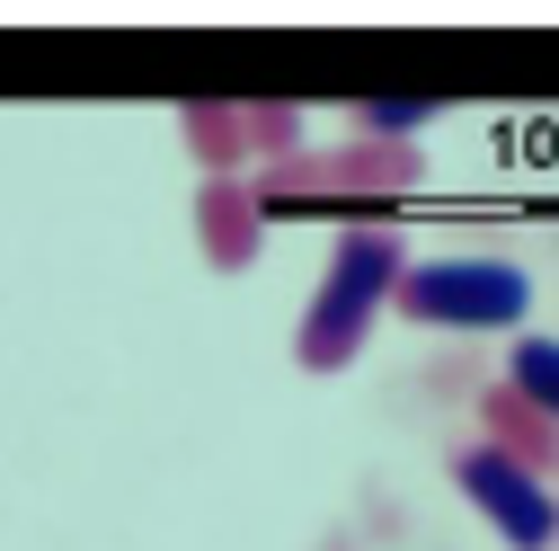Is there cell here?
Returning a JSON list of instances; mask_svg holds the SVG:
<instances>
[{"label":"cell","mask_w":559,"mask_h":551,"mask_svg":"<svg viewBox=\"0 0 559 551\" xmlns=\"http://www.w3.org/2000/svg\"><path fill=\"white\" fill-rule=\"evenodd\" d=\"M524 303H533V276L515 258H427L391 294V312L427 320V329H515Z\"/></svg>","instance_id":"obj_2"},{"label":"cell","mask_w":559,"mask_h":551,"mask_svg":"<svg viewBox=\"0 0 559 551\" xmlns=\"http://www.w3.org/2000/svg\"><path fill=\"white\" fill-rule=\"evenodd\" d=\"M400 276H408L400 232H346L329 276H320V294H311V312H302V329H294V356L311 374H337L373 338V312L400 294Z\"/></svg>","instance_id":"obj_1"},{"label":"cell","mask_w":559,"mask_h":551,"mask_svg":"<svg viewBox=\"0 0 559 551\" xmlns=\"http://www.w3.org/2000/svg\"><path fill=\"white\" fill-rule=\"evenodd\" d=\"M178 133H187V152L204 161V178H240V161H249V125H240V107L195 98V107L178 116Z\"/></svg>","instance_id":"obj_6"},{"label":"cell","mask_w":559,"mask_h":551,"mask_svg":"<svg viewBox=\"0 0 559 551\" xmlns=\"http://www.w3.org/2000/svg\"><path fill=\"white\" fill-rule=\"evenodd\" d=\"M453 480H462V499L498 525L515 551H550V542H559V499H550V480L524 471V462H507L498 445H471V454L453 462Z\"/></svg>","instance_id":"obj_3"},{"label":"cell","mask_w":559,"mask_h":551,"mask_svg":"<svg viewBox=\"0 0 559 551\" xmlns=\"http://www.w3.org/2000/svg\"><path fill=\"white\" fill-rule=\"evenodd\" d=\"M479 427H488V445H498L507 462H524V471H550V462H559V427L542 419L533 400H515L507 383L479 391Z\"/></svg>","instance_id":"obj_5"},{"label":"cell","mask_w":559,"mask_h":551,"mask_svg":"<svg viewBox=\"0 0 559 551\" xmlns=\"http://www.w3.org/2000/svg\"><path fill=\"white\" fill-rule=\"evenodd\" d=\"M356 125H365V143H400V133L427 125V107L417 98H373V107H356Z\"/></svg>","instance_id":"obj_9"},{"label":"cell","mask_w":559,"mask_h":551,"mask_svg":"<svg viewBox=\"0 0 559 551\" xmlns=\"http://www.w3.org/2000/svg\"><path fill=\"white\" fill-rule=\"evenodd\" d=\"M240 125H249V152H266V161H294V107H240Z\"/></svg>","instance_id":"obj_8"},{"label":"cell","mask_w":559,"mask_h":551,"mask_svg":"<svg viewBox=\"0 0 559 551\" xmlns=\"http://www.w3.org/2000/svg\"><path fill=\"white\" fill-rule=\"evenodd\" d=\"M507 391L533 400L542 419L559 427V338H515V365H507Z\"/></svg>","instance_id":"obj_7"},{"label":"cell","mask_w":559,"mask_h":551,"mask_svg":"<svg viewBox=\"0 0 559 551\" xmlns=\"http://www.w3.org/2000/svg\"><path fill=\"white\" fill-rule=\"evenodd\" d=\"M195 232H204V267H258L266 249V204L249 178H204L195 187Z\"/></svg>","instance_id":"obj_4"}]
</instances>
